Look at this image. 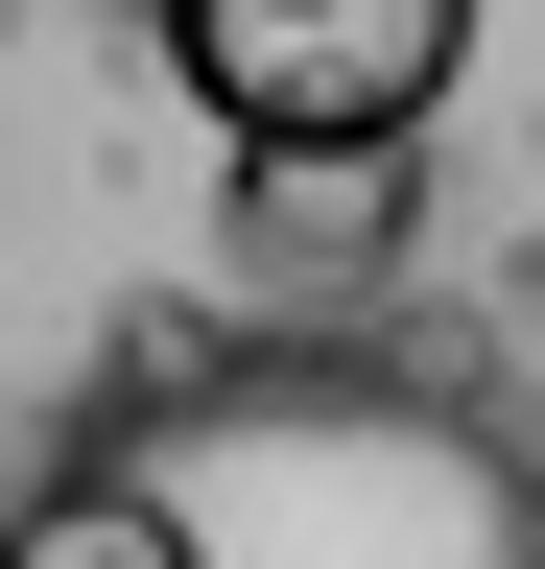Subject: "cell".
<instances>
[{
  "mask_svg": "<svg viewBox=\"0 0 545 569\" xmlns=\"http://www.w3.org/2000/svg\"><path fill=\"white\" fill-rule=\"evenodd\" d=\"M0 569H545V451L427 356L166 309L0 475Z\"/></svg>",
  "mask_w": 545,
  "mask_h": 569,
  "instance_id": "obj_1",
  "label": "cell"
},
{
  "mask_svg": "<svg viewBox=\"0 0 545 569\" xmlns=\"http://www.w3.org/2000/svg\"><path fill=\"white\" fill-rule=\"evenodd\" d=\"M119 24H143V0H119Z\"/></svg>",
  "mask_w": 545,
  "mask_h": 569,
  "instance_id": "obj_5",
  "label": "cell"
},
{
  "mask_svg": "<svg viewBox=\"0 0 545 569\" xmlns=\"http://www.w3.org/2000/svg\"><path fill=\"white\" fill-rule=\"evenodd\" d=\"M403 238H427V142H356V167H238L214 190V284L238 309H285V332H356Z\"/></svg>",
  "mask_w": 545,
  "mask_h": 569,
  "instance_id": "obj_3",
  "label": "cell"
},
{
  "mask_svg": "<svg viewBox=\"0 0 545 569\" xmlns=\"http://www.w3.org/2000/svg\"><path fill=\"white\" fill-rule=\"evenodd\" d=\"M0 475H24V403H0Z\"/></svg>",
  "mask_w": 545,
  "mask_h": 569,
  "instance_id": "obj_4",
  "label": "cell"
},
{
  "mask_svg": "<svg viewBox=\"0 0 545 569\" xmlns=\"http://www.w3.org/2000/svg\"><path fill=\"white\" fill-rule=\"evenodd\" d=\"M143 48L238 167H356L474 96V0H143Z\"/></svg>",
  "mask_w": 545,
  "mask_h": 569,
  "instance_id": "obj_2",
  "label": "cell"
}]
</instances>
